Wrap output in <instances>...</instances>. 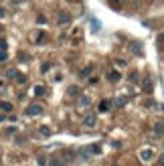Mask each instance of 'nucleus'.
<instances>
[{"instance_id":"obj_1","label":"nucleus","mask_w":164,"mask_h":166,"mask_svg":"<svg viewBox=\"0 0 164 166\" xmlns=\"http://www.w3.org/2000/svg\"><path fill=\"white\" fill-rule=\"evenodd\" d=\"M43 112H45V109H43V105H41V103H30L24 113H26V116H41Z\"/></svg>"},{"instance_id":"obj_2","label":"nucleus","mask_w":164,"mask_h":166,"mask_svg":"<svg viewBox=\"0 0 164 166\" xmlns=\"http://www.w3.org/2000/svg\"><path fill=\"white\" fill-rule=\"evenodd\" d=\"M6 77H8V79H16V83H20V85H22V83H26V77H24L22 73H18L16 69H10L8 73H6Z\"/></svg>"},{"instance_id":"obj_3","label":"nucleus","mask_w":164,"mask_h":166,"mask_svg":"<svg viewBox=\"0 0 164 166\" xmlns=\"http://www.w3.org/2000/svg\"><path fill=\"white\" fill-rule=\"evenodd\" d=\"M95 122H97V116L95 113H89V116H85V120H83V126L85 128H93Z\"/></svg>"},{"instance_id":"obj_4","label":"nucleus","mask_w":164,"mask_h":166,"mask_svg":"<svg viewBox=\"0 0 164 166\" xmlns=\"http://www.w3.org/2000/svg\"><path fill=\"white\" fill-rule=\"evenodd\" d=\"M57 22L59 25H69V22H71V14H69V12H61L59 18H57Z\"/></svg>"},{"instance_id":"obj_5","label":"nucleus","mask_w":164,"mask_h":166,"mask_svg":"<svg viewBox=\"0 0 164 166\" xmlns=\"http://www.w3.org/2000/svg\"><path fill=\"white\" fill-rule=\"evenodd\" d=\"M142 89H144L146 93H152V89H154V83H152V79H144V81H142Z\"/></svg>"},{"instance_id":"obj_6","label":"nucleus","mask_w":164,"mask_h":166,"mask_svg":"<svg viewBox=\"0 0 164 166\" xmlns=\"http://www.w3.org/2000/svg\"><path fill=\"white\" fill-rule=\"evenodd\" d=\"M107 79H111V83H116V81H120V79H122V75L111 69V71H107Z\"/></svg>"},{"instance_id":"obj_7","label":"nucleus","mask_w":164,"mask_h":166,"mask_svg":"<svg viewBox=\"0 0 164 166\" xmlns=\"http://www.w3.org/2000/svg\"><path fill=\"white\" fill-rule=\"evenodd\" d=\"M140 158H142V160H152L154 154H152V150H142L140 152Z\"/></svg>"},{"instance_id":"obj_8","label":"nucleus","mask_w":164,"mask_h":166,"mask_svg":"<svg viewBox=\"0 0 164 166\" xmlns=\"http://www.w3.org/2000/svg\"><path fill=\"white\" fill-rule=\"evenodd\" d=\"M130 47H132V53H134V55H140L142 53V43H136V41H134Z\"/></svg>"},{"instance_id":"obj_9","label":"nucleus","mask_w":164,"mask_h":166,"mask_svg":"<svg viewBox=\"0 0 164 166\" xmlns=\"http://www.w3.org/2000/svg\"><path fill=\"white\" fill-rule=\"evenodd\" d=\"M79 93H81V89H79L77 85H71V87L67 89V95H71V97L73 95H79Z\"/></svg>"},{"instance_id":"obj_10","label":"nucleus","mask_w":164,"mask_h":166,"mask_svg":"<svg viewBox=\"0 0 164 166\" xmlns=\"http://www.w3.org/2000/svg\"><path fill=\"white\" fill-rule=\"evenodd\" d=\"M154 134L156 136H164V124H154Z\"/></svg>"},{"instance_id":"obj_11","label":"nucleus","mask_w":164,"mask_h":166,"mask_svg":"<svg viewBox=\"0 0 164 166\" xmlns=\"http://www.w3.org/2000/svg\"><path fill=\"white\" fill-rule=\"evenodd\" d=\"M93 69H95V65H87L85 69H81V77H87L89 73H93Z\"/></svg>"},{"instance_id":"obj_12","label":"nucleus","mask_w":164,"mask_h":166,"mask_svg":"<svg viewBox=\"0 0 164 166\" xmlns=\"http://www.w3.org/2000/svg\"><path fill=\"white\" fill-rule=\"evenodd\" d=\"M0 109H4V112H12V103H10V101H0Z\"/></svg>"},{"instance_id":"obj_13","label":"nucleus","mask_w":164,"mask_h":166,"mask_svg":"<svg viewBox=\"0 0 164 166\" xmlns=\"http://www.w3.org/2000/svg\"><path fill=\"white\" fill-rule=\"evenodd\" d=\"M110 108H111V103L107 101V99H103V101L99 103V112H107V109H110Z\"/></svg>"},{"instance_id":"obj_14","label":"nucleus","mask_w":164,"mask_h":166,"mask_svg":"<svg viewBox=\"0 0 164 166\" xmlns=\"http://www.w3.org/2000/svg\"><path fill=\"white\" fill-rule=\"evenodd\" d=\"M39 134H41V136H45V138H49V136H51V130H49L47 126H41L39 128Z\"/></svg>"},{"instance_id":"obj_15","label":"nucleus","mask_w":164,"mask_h":166,"mask_svg":"<svg viewBox=\"0 0 164 166\" xmlns=\"http://www.w3.org/2000/svg\"><path fill=\"white\" fill-rule=\"evenodd\" d=\"M87 150L91 152V154H99V152H102V148H99V144H91V146L87 148Z\"/></svg>"},{"instance_id":"obj_16","label":"nucleus","mask_w":164,"mask_h":166,"mask_svg":"<svg viewBox=\"0 0 164 166\" xmlns=\"http://www.w3.org/2000/svg\"><path fill=\"white\" fill-rule=\"evenodd\" d=\"M45 93H47V89H45L43 85H37V87H34V95H45Z\"/></svg>"},{"instance_id":"obj_17","label":"nucleus","mask_w":164,"mask_h":166,"mask_svg":"<svg viewBox=\"0 0 164 166\" xmlns=\"http://www.w3.org/2000/svg\"><path fill=\"white\" fill-rule=\"evenodd\" d=\"M116 105H118V108H124V105H126V97H122V95H120V97L116 99Z\"/></svg>"},{"instance_id":"obj_18","label":"nucleus","mask_w":164,"mask_h":166,"mask_svg":"<svg viewBox=\"0 0 164 166\" xmlns=\"http://www.w3.org/2000/svg\"><path fill=\"white\" fill-rule=\"evenodd\" d=\"M89 103V97L87 95H81V99H79V105H87Z\"/></svg>"},{"instance_id":"obj_19","label":"nucleus","mask_w":164,"mask_h":166,"mask_svg":"<svg viewBox=\"0 0 164 166\" xmlns=\"http://www.w3.org/2000/svg\"><path fill=\"white\" fill-rule=\"evenodd\" d=\"M49 166H61V162H59L57 158H51V160H49Z\"/></svg>"},{"instance_id":"obj_20","label":"nucleus","mask_w":164,"mask_h":166,"mask_svg":"<svg viewBox=\"0 0 164 166\" xmlns=\"http://www.w3.org/2000/svg\"><path fill=\"white\" fill-rule=\"evenodd\" d=\"M130 81L132 83H138V73H130Z\"/></svg>"},{"instance_id":"obj_21","label":"nucleus","mask_w":164,"mask_h":166,"mask_svg":"<svg viewBox=\"0 0 164 166\" xmlns=\"http://www.w3.org/2000/svg\"><path fill=\"white\" fill-rule=\"evenodd\" d=\"M39 166H47V158L45 156H39Z\"/></svg>"},{"instance_id":"obj_22","label":"nucleus","mask_w":164,"mask_h":166,"mask_svg":"<svg viewBox=\"0 0 164 166\" xmlns=\"http://www.w3.org/2000/svg\"><path fill=\"white\" fill-rule=\"evenodd\" d=\"M0 51H6V39H0Z\"/></svg>"},{"instance_id":"obj_23","label":"nucleus","mask_w":164,"mask_h":166,"mask_svg":"<svg viewBox=\"0 0 164 166\" xmlns=\"http://www.w3.org/2000/svg\"><path fill=\"white\" fill-rule=\"evenodd\" d=\"M49 69H51V63H45V65H43V67H41V71H43V73H47Z\"/></svg>"},{"instance_id":"obj_24","label":"nucleus","mask_w":164,"mask_h":166,"mask_svg":"<svg viewBox=\"0 0 164 166\" xmlns=\"http://www.w3.org/2000/svg\"><path fill=\"white\" fill-rule=\"evenodd\" d=\"M6 57H8V55H6V51H0V61H6Z\"/></svg>"},{"instance_id":"obj_25","label":"nucleus","mask_w":164,"mask_h":166,"mask_svg":"<svg viewBox=\"0 0 164 166\" xmlns=\"http://www.w3.org/2000/svg\"><path fill=\"white\" fill-rule=\"evenodd\" d=\"M158 166H164V154H162V156L158 158Z\"/></svg>"},{"instance_id":"obj_26","label":"nucleus","mask_w":164,"mask_h":166,"mask_svg":"<svg viewBox=\"0 0 164 166\" xmlns=\"http://www.w3.org/2000/svg\"><path fill=\"white\" fill-rule=\"evenodd\" d=\"M4 14H6V10L2 8V6H0V18H4Z\"/></svg>"},{"instance_id":"obj_27","label":"nucleus","mask_w":164,"mask_h":166,"mask_svg":"<svg viewBox=\"0 0 164 166\" xmlns=\"http://www.w3.org/2000/svg\"><path fill=\"white\" fill-rule=\"evenodd\" d=\"M158 41H160V43L164 45V33H162V34H160V37H158Z\"/></svg>"},{"instance_id":"obj_28","label":"nucleus","mask_w":164,"mask_h":166,"mask_svg":"<svg viewBox=\"0 0 164 166\" xmlns=\"http://www.w3.org/2000/svg\"><path fill=\"white\" fill-rule=\"evenodd\" d=\"M116 2H124V0H116Z\"/></svg>"}]
</instances>
